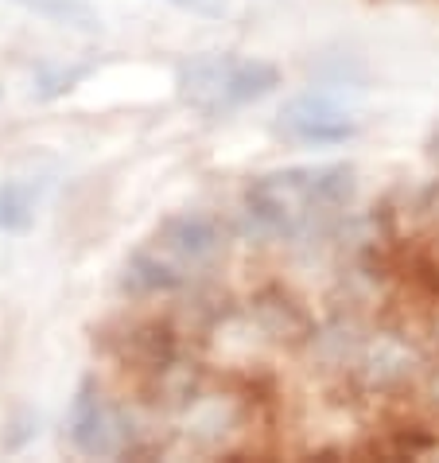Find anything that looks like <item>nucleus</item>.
Here are the masks:
<instances>
[{
  "instance_id": "obj_1",
  "label": "nucleus",
  "mask_w": 439,
  "mask_h": 463,
  "mask_svg": "<svg viewBox=\"0 0 439 463\" xmlns=\"http://www.w3.org/2000/svg\"><path fill=\"white\" fill-rule=\"evenodd\" d=\"M354 191L358 172L350 164H292L253 175L241 191V207L261 234L300 238L350 207Z\"/></svg>"
},
{
  "instance_id": "obj_2",
  "label": "nucleus",
  "mask_w": 439,
  "mask_h": 463,
  "mask_svg": "<svg viewBox=\"0 0 439 463\" xmlns=\"http://www.w3.org/2000/svg\"><path fill=\"white\" fill-rule=\"evenodd\" d=\"M226 250V230L206 211H175L136 246L121 265L128 296H167L195 280Z\"/></svg>"
},
{
  "instance_id": "obj_3",
  "label": "nucleus",
  "mask_w": 439,
  "mask_h": 463,
  "mask_svg": "<svg viewBox=\"0 0 439 463\" xmlns=\"http://www.w3.org/2000/svg\"><path fill=\"white\" fill-rule=\"evenodd\" d=\"M280 86V71L268 59L206 51L175 67V94L202 118H226L245 106L265 101Z\"/></svg>"
},
{
  "instance_id": "obj_4",
  "label": "nucleus",
  "mask_w": 439,
  "mask_h": 463,
  "mask_svg": "<svg viewBox=\"0 0 439 463\" xmlns=\"http://www.w3.org/2000/svg\"><path fill=\"white\" fill-rule=\"evenodd\" d=\"M276 133L304 148H334V145L354 140L361 133V125L354 118V109H346L334 94L307 90V94H295L280 106Z\"/></svg>"
},
{
  "instance_id": "obj_5",
  "label": "nucleus",
  "mask_w": 439,
  "mask_h": 463,
  "mask_svg": "<svg viewBox=\"0 0 439 463\" xmlns=\"http://www.w3.org/2000/svg\"><path fill=\"white\" fill-rule=\"evenodd\" d=\"M67 436L74 444V452L82 456H113L121 440L117 429V413L109 409L106 393L94 378H82L79 390H74L70 413H67Z\"/></svg>"
},
{
  "instance_id": "obj_6",
  "label": "nucleus",
  "mask_w": 439,
  "mask_h": 463,
  "mask_svg": "<svg viewBox=\"0 0 439 463\" xmlns=\"http://www.w3.org/2000/svg\"><path fill=\"white\" fill-rule=\"evenodd\" d=\"M40 191L28 179H5L0 184V234H28L35 226Z\"/></svg>"
},
{
  "instance_id": "obj_7",
  "label": "nucleus",
  "mask_w": 439,
  "mask_h": 463,
  "mask_svg": "<svg viewBox=\"0 0 439 463\" xmlns=\"http://www.w3.org/2000/svg\"><path fill=\"white\" fill-rule=\"evenodd\" d=\"M32 16H43L51 24H62V28H79V32H98V12L89 0H8Z\"/></svg>"
},
{
  "instance_id": "obj_8",
  "label": "nucleus",
  "mask_w": 439,
  "mask_h": 463,
  "mask_svg": "<svg viewBox=\"0 0 439 463\" xmlns=\"http://www.w3.org/2000/svg\"><path fill=\"white\" fill-rule=\"evenodd\" d=\"M163 5H172L179 12H191V16H222V0H163Z\"/></svg>"
},
{
  "instance_id": "obj_9",
  "label": "nucleus",
  "mask_w": 439,
  "mask_h": 463,
  "mask_svg": "<svg viewBox=\"0 0 439 463\" xmlns=\"http://www.w3.org/2000/svg\"><path fill=\"white\" fill-rule=\"evenodd\" d=\"M428 156L439 164V125L432 128V133H428Z\"/></svg>"
}]
</instances>
